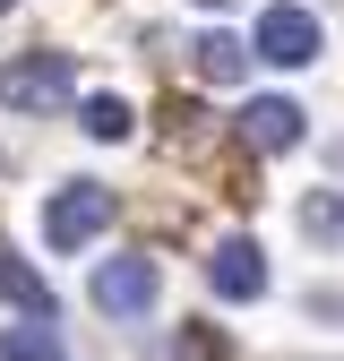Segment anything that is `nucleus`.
I'll return each mask as SVG.
<instances>
[{
  "instance_id": "f257e3e1",
  "label": "nucleus",
  "mask_w": 344,
  "mask_h": 361,
  "mask_svg": "<svg viewBox=\"0 0 344 361\" xmlns=\"http://www.w3.org/2000/svg\"><path fill=\"white\" fill-rule=\"evenodd\" d=\"M69 52H18L9 69H0V104L9 112H61L69 104Z\"/></svg>"
},
{
  "instance_id": "f03ea898",
  "label": "nucleus",
  "mask_w": 344,
  "mask_h": 361,
  "mask_svg": "<svg viewBox=\"0 0 344 361\" xmlns=\"http://www.w3.org/2000/svg\"><path fill=\"white\" fill-rule=\"evenodd\" d=\"M104 224H112V190L69 180V190H52V207H43V241H52V250H86Z\"/></svg>"
},
{
  "instance_id": "7ed1b4c3",
  "label": "nucleus",
  "mask_w": 344,
  "mask_h": 361,
  "mask_svg": "<svg viewBox=\"0 0 344 361\" xmlns=\"http://www.w3.org/2000/svg\"><path fill=\"white\" fill-rule=\"evenodd\" d=\"M250 52H258V61H276V69H310V61L327 52V35H319L310 9H293V0H284V9L258 18V43H250Z\"/></svg>"
},
{
  "instance_id": "20e7f679",
  "label": "nucleus",
  "mask_w": 344,
  "mask_h": 361,
  "mask_svg": "<svg viewBox=\"0 0 344 361\" xmlns=\"http://www.w3.org/2000/svg\"><path fill=\"white\" fill-rule=\"evenodd\" d=\"M155 284H164V276H155V258H104L86 293H95L104 319H138V310H155Z\"/></svg>"
},
{
  "instance_id": "39448f33",
  "label": "nucleus",
  "mask_w": 344,
  "mask_h": 361,
  "mask_svg": "<svg viewBox=\"0 0 344 361\" xmlns=\"http://www.w3.org/2000/svg\"><path fill=\"white\" fill-rule=\"evenodd\" d=\"M207 284L224 293V301H258V293H267V250H258L250 233L215 241V258H207Z\"/></svg>"
},
{
  "instance_id": "423d86ee",
  "label": "nucleus",
  "mask_w": 344,
  "mask_h": 361,
  "mask_svg": "<svg viewBox=\"0 0 344 361\" xmlns=\"http://www.w3.org/2000/svg\"><path fill=\"white\" fill-rule=\"evenodd\" d=\"M301 121H310V112H301L293 95H258V104L241 112V138L267 147V155H284V147H301Z\"/></svg>"
},
{
  "instance_id": "0eeeda50",
  "label": "nucleus",
  "mask_w": 344,
  "mask_h": 361,
  "mask_svg": "<svg viewBox=\"0 0 344 361\" xmlns=\"http://www.w3.org/2000/svg\"><path fill=\"white\" fill-rule=\"evenodd\" d=\"M190 69H198L207 86H241V78H250V43L224 35V26H207V35L190 43Z\"/></svg>"
},
{
  "instance_id": "6e6552de",
  "label": "nucleus",
  "mask_w": 344,
  "mask_h": 361,
  "mask_svg": "<svg viewBox=\"0 0 344 361\" xmlns=\"http://www.w3.org/2000/svg\"><path fill=\"white\" fill-rule=\"evenodd\" d=\"M0 301H18L26 319H52V284H43L26 258H0Z\"/></svg>"
},
{
  "instance_id": "1a4fd4ad",
  "label": "nucleus",
  "mask_w": 344,
  "mask_h": 361,
  "mask_svg": "<svg viewBox=\"0 0 344 361\" xmlns=\"http://www.w3.org/2000/svg\"><path fill=\"white\" fill-rule=\"evenodd\" d=\"M0 361H61V336H52V319L0 327Z\"/></svg>"
},
{
  "instance_id": "9d476101",
  "label": "nucleus",
  "mask_w": 344,
  "mask_h": 361,
  "mask_svg": "<svg viewBox=\"0 0 344 361\" xmlns=\"http://www.w3.org/2000/svg\"><path fill=\"white\" fill-rule=\"evenodd\" d=\"M129 129H138V121H129V104H121V95H86V138H112V147H121Z\"/></svg>"
},
{
  "instance_id": "9b49d317",
  "label": "nucleus",
  "mask_w": 344,
  "mask_h": 361,
  "mask_svg": "<svg viewBox=\"0 0 344 361\" xmlns=\"http://www.w3.org/2000/svg\"><path fill=\"white\" fill-rule=\"evenodd\" d=\"M301 233H310V241H344V198H336V190H319L310 207H301Z\"/></svg>"
},
{
  "instance_id": "f8f14e48",
  "label": "nucleus",
  "mask_w": 344,
  "mask_h": 361,
  "mask_svg": "<svg viewBox=\"0 0 344 361\" xmlns=\"http://www.w3.org/2000/svg\"><path fill=\"white\" fill-rule=\"evenodd\" d=\"M198 9H233V0H198Z\"/></svg>"
},
{
  "instance_id": "ddd939ff",
  "label": "nucleus",
  "mask_w": 344,
  "mask_h": 361,
  "mask_svg": "<svg viewBox=\"0 0 344 361\" xmlns=\"http://www.w3.org/2000/svg\"><path fill=\"white\" fill-rule=\"evenodd\" d=\"M0 9H9V0H0Z\"/></svg>"
}]
</instances>
